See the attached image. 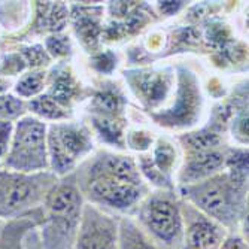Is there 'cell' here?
I'll use <instances>...</instances> for the list:
<instances>
[{
  "label": "cell",
  "instance_id": "obj_18",
  "mask_svg": "<svg viewBox=\"0 0 249 249\" xmlns=\"http://www.w3.org/2000/svg\"><path fill=\"white\" fill-rule=\"evenodd\" d=\"M94 124L102 134V138H105L107 142L112 143H121V127L114 121V120H105V118H96Z\"/></svg>",
  "mask_w": 249,
  "mask_h": 249
},
{
  "label": "cell",
  "instance_id": "obj_13",
  "mask_svg": "<svg viewBox=\"0 0 249 249\" xmlns=\"http://www.w3.org/2000/svg\"><path fill=\"white\" fill-rule=\"evenodd\" d=\"M138 84L141 93L151 103L160 102L166 96L169 88V82L166 76H161L160 73H146L143 76H138Z\"/></svg>",
  "mask_w": 249,
  "mask_h": 249
},
{
  "label": "cell",
  "instance_id": "obj_12",
  "mask_svg": "<svg viewBox=\"0 0 249 249\" xmlns=\"http://www.w3.org/2000/svg\"><path fill=\"white\" fill-rule=\"evenodd\" d=\"M118 249H161L131 218L118 221Z\"/></svg>",
  "mask_w": 249,
  "mask_h": 249
},
{
  "label": "cell",
  "instance_id": "obj_15",
  "mask_svg": "<svg viewBox=\"0 0 249 249\" xmlns=\"http://www.w3.org/2000/svg\"><path fill=\"white\" fill-rule=\"evenodd\" d=\"M75 93V82L72 76L67 72H60L54 76L53 88H51V99L57 103H67Z\"/></svg>",
  "mask_w": 249,
  "mask_h": 249
},
{
  "label": "cell",
  "instance_id": "obj_22",
  "mask_svg": "<svg viewBox=\"0 0 249 249\" xmlns=\"http://www.w3.org/2000/svg\"><path fill=\"white\" fill-rule=\"evenodd\" d=\"M188 142H190V145H191L194 149H198V151H201V152H205L208 148L215 146L219 141H218V138H216V134L201 131V133H196V134L191 136V138H188Z\"/></svg>",
  "mask_w": 249,
  "mask_h": 249
},
{
  "label": "cell",
  "instance_id": "obj_2",
  "mask_svg": "<svg viewBox=\"0 0 249 249\" xmlns=\"http://www.w3.org/2000/svg\"><path fill=\"white\" fill-rule=\"evenodd\" d=\"M243 182L233 178H216L209 182H201L184 188L185 197L196 206L197 211L213 219L225 230H236L246 218V198Z\"/></svg>",
  "mask_w": 249,
  "mask_h": 249
},
{
  "label": "cell",
  "instance_id": "obj_9",
  "mask_svg": "<svg viewBox=\"0 0 249 249\" xmlns=\"http://www.w3.org/2000/svg\"><path fill=\"white\" fill-rule=\"evenodd\" d=\"M184 242L180 249H219L227 236L222 225L193 208H182Z\"/></svg>",
  "mask_w": 249,
  "mask_h": 249
},
{
  "label": "cell",
  "instance_id": "obj_5",
  "mask_svg": "<svg viewBox=\"0 0 249 249\" xmlns=\"http://www.w3.org/2000/svg\"><path fill=\"white\" fill-rule=\"evenodd\" d=\"M84 191L97 206H105L117 212H130L138 208L145 194L143 185L121 182L102 172L96 164L93 166V170H89L88 180L84 184Z\"/></svg>",
  "mask_w": 249,
  "mask_h": 249
},
{
  "label": "cell",
  "instance_id": "obj_23",
  "mask_svg": "<svg viewBox=\"0 0 249 249\" xmlns=\"http://www.w3.org/2000/svg\"><path fill=\"white\" fill-rule=\"evenodd\" d=\"M47 47H48L50 53L54 54L55 57L64 55V54H67V50H69V40H67V37H63V36H53V37L47 39Z\"/></svg>",
  "mask_w": 249,
  "mask_h": 249
},
{
  "label": "cell",
  "instance_id": "obj_24",
  "mask_svg": "<svg viewBox=\"0 0 249 249\" xmlns=\"http://www.w3.org/2000/svg\"><path fill=\"white\" fill-rule=\"evenodd\" d=\"M11 134H12V124L9 121L0 120V158H2L8 151Z\"/></svg>",
  "mask_w": 249,
  "mask_h": 249
},
{
  "label": "cell",
  "instance_id": "obj_20",
  "mask_svg": "<svg viewBox=\"0 0 249 249\" xmlns=\"http://www.w3.org/2000/svg\"><path fill=\"white\" fill-rule=\"evenodd\" d=\"M22 112V102L15 99L14 96H0V118L8 121L9 118H15Z\"/></svg>",
  "mask_w": 249,
  "mask_h": 249
},
{
  "label": "cell",
  "instance_id": "obj_17",
  "mask_svg": "<svg viewBox=\"0 0 249 249\" xmlns=\"http://www.w3.org/2000/svg\"><path fill=\"white\" fill-rule=\"evenodd\" d=\"M43 79H45V76L42 72H33V73L24 75L18 81V84L15 87V91L21 97H32L42 89Z\"/></svg>",
  "mask_w": 249,
  "mask_h": 249
},
{
  "label": "cell",
  "instance_id": "obj_11",
  "mask_svg": "<svg viewBox=\"0 0 249 249\" xmlns=\"http://www.w3.org/2000/svg\"><path fill=\"white\" fill-rule=\"evenodd\" d=\"M96 166L106 175L121 180V182H127V184H133V185H143L141 182V176H139L138 169H136L134 163L128 157L105 155L96 163Z\"/></svg>",
  "mask_w": 249,
  "mask_h": 249
},
{
  "label": "cell",
  "instance_id": "obj_1",
  "mask_svg": "<svg viewBox=\"0 0 249 249\" xmlns=\"http://www.w3.org/2000/svg\"><path fill=\"white\" fill-rule=\"evenodd\" d=\"M84 203L73 182H63L45 197L42 249H73L81 225Z\"/></svg>",
  "mask_w": 249,
  "mask_h": 249
},
{
  "label": "cell",
  "instance_id": "obj_7",
  "mask_svg": "<svg viewBox=\"0 0 249 249\" xmlns=\"http://www.w3.org/2000/svg\"><path fill=\"white\" fill-rule=\"evenodd\" d=\"M118 221L96 206H84L73 249H118Z\"/></svg>",
  "mask_w": 249,
  "mask_h": 249
},
{
  "label": "cell",
  "instance_id": "obj_10",
  "mask_svg": "<svg viewBox=\"0 0 249 249\" xmlns=\"http://www.w3.org/2000/svg\"><path fill=\"white\" fill-rule=\"evenodd\" d=\"M179 87L180 88L178 91L176 106L172 109V112L164 115V118L170 124H188V121H191L196 115V109L200 97L197 96L194 79L191 76L182 75Z\"/></svg>",
  "mask_w": 249,
  "mask_h": 249
},
{
  "label": "cell",
  "instance_id": "obj_14",
  "mask_svg": "<svg viewBox=\"0 0 249 249\" xmlns=\"http://www.w3.org/2000/svg\"><path fill=\"white\" fill-rule=\"evenodd\" d=\"M222 164V155L218 152H201L198 157L190 163L185 170V176L188 179H197L209 175L212 170L218 169Z\"/></svg>",
  "mask_w": 249,
  "mask_h": 249
},
{
  "label": "cell",
  "instance_id": "obj_4",
  "mask_svg": "<svg viewBox=\"0 0 249 249\" xmlns=\"http://www.w3.org/2000/svg\"><path fill=\"white\" fill-rule=\"evenodd\" d=\"M53 185L47 175L0 173V218H18L30 211L50 193Z\"/></svg>",
  "mask_w": 249,
  "mask_h": 249
},
{
  "label": "cell",
  "instance_id": "obj_6",
  "mask_svg": "<svg viewBox=\"0 0 249 249\" xmlns=\"http://www.w3.org/2000/svg\"><path fill=\"white\" fill-rule=\"evenodd\" d=\"M6 164L18 172H35L47 166L45 125L42 123L30 117L18 123Z\"/></svg>",
  "mask_w": 249,
  "mask_h": 249
},
{
  "label": "cell",
  "instance_id": "obj_16",
  "mask_svg": "<svg viewBox=\"0 0 249 249\" xmlns=\"http://www.w3.org/2000/svg\"><path fill=\"white\" fill-rule=\"evenodd\" d=\"M30 109L36 114L45 117V118H51V120H58L66 117V114L61 110L57 102H54L50 96H40L30 103Z\"/></svg>",
  "mask_w": 249,
  "mask_h": 249
},
{
  "label": "cell",
  "instance_id": "obj_26",
  "mask_svg": "<svg viewBox=\"0 0 249 249\" xmlns=\"http://www.w3.org/2000/svg\"><path fill=\"white\" fill-rule=\"evenodd\" d=\"M94 64L100 72H110L112 67L115 66V58L110 53H105V54H100L99 57H96Z\"/></svg>",
  "mask_w": 249,
  "mask_h": 249
},
{
  "label": "cell",
  "instance_id": "obj_8",
  "mask_svg": "<svg viewBox=\"0 0 249 249\" xmlns=\"http://www.w3.org/2000/svg\"><path fill=\"white\" fill-rule=\"evenodd\" d=\"M91 149V141L84 128L76 125H57L50 133V152L53 166L64 173L75 164L78 157Z\"/></svg>",
  "mask_w": 249,
  "mask_h": 249
},
{
  "label": "cell",
  "instance_id": "obj_25",
  "mask_svg": "<svg viewBox=\"0 0 249 249\" xmlns=\"http://www.w3.org/2000/svg\"><path fill=\"white\" fill-rule=\"evenodd\" d=\"M24 57L27 58V61L32 66H37V64H45L48 61V57L45 54V51L40 47H33L29 50H24Z\"/></svg>",
  "mask_w": 249,
  "mask_h": 249
},
{
  "label": "cell",
  "instance_id": "obj_21",
  "mask_svg": "<svg viewBox=\"0 0 249 249\" xmlns=\"http://www.w3.org/2000/svg\"><path fill=\"white\" fill-rule=\"evenodd\" d=\"M173 161H175V151L170 148V145L160 142V145H158V148L155 151V163H157L158 169H160V172L161 173H163V170L169 172Z\"/></svg>",
  "mask_w": 249,
  "mask_h": 249
},
{
  "label": "cell",
  "instance_id": "obj_19",
  "mask_svg": "<svg viewBox=\"0 0 249 249\" xmlns=\"http://www.w3.org/2000/svg\"><path fill=\"white\" fill-rule=\"evenodd\" d=\"M121 97L115 94L114 91H105L100 93L94 99V106L97 110L105 112V114H115L121 109Z\"/></svg>",
  "mask_w": 249,
  "mask_h": 249
},
{
  "label": "cell",
  "instance_id": "obj_3",
  "mask_svg": "<svg viewBox=\"0 0 249 249\" xmlns=\"http://www.w3.org/2000/svg\"><path fill=\"white\" fill-rule=\"evenodd\" d=\"M139 227L161 249H180L184 242L182 206L170 194H154L138 209Z\"/></svg>",
  "mask_w": 249,
  "mask_h": 249
},
{
  "label": "cell",
  "instance_id": "obj_27",
  "mask_svg": "<svg viewBox=\"0 0 249 249\" xmlns=\"http://www.w3.org/2000/svg\"><path fill=\"white\" fill-rule=\"evenodd\" d=\"M219 249H248L246 242L240 236H225Z\"/></svg>",
  "mask_w": 249,
  "mask_h": 249
}]
</instances>
